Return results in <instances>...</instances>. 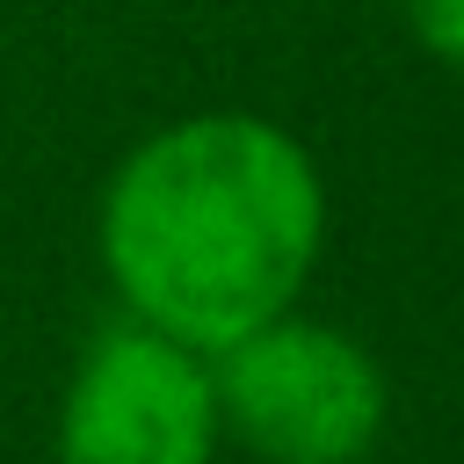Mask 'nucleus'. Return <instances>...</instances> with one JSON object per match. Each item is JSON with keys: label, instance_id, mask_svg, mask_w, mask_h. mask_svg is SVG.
Segmentation results:
<instances>
[{"label": "nucleus", "instance_id": "obj_1", "mask_svg": "<svg viewBox=\"0 0 464 464\" xmlns=\"http://www.w3.org/2000/svg\"><path fill=\"white\" fill-rule=\"evenodd\" d=\"M326 188L268 116H188L152 130L102 196V268L138 326L196 355L283 319L319 261Z\"/></svg>", "mask_w": 464, "mask_h": 464}, {"label": "nucleus", "instance_id": "obj_2", "mask_svg": "<svg viewBox=\"0 0 464 464\" xmlns=\"http://www.w3.org/2000/svg\"><path fill=\"white\" fill-rule=\"evenodd\" d=\"M210 384L218 420L268 464H355L392 413L377 355L297 312L218 348Z\"/></svg>", "mask_w": 464, "mask_h": 464}, {"label": "nucleus", "instance_id": "obj_3", "mask_svg": "<svg viewBox=\"0 0 464 464\" xmlns=\"http://www.w3.org/2000/svg\"><path fill=\"white\" fill-rule=\"evenodd\" d=\"M218 435L210 355L138 319L87 348L58 406V464H210Z\"/></svg>", "mask_w": 464, "mask_h": 464}, {"label": "nucleus", "instance_id": "obj_4", "mask_svg": "<svg viewBox=\"0 0 464 464\" xmlns=\"http://www.w3.org/2000/svg\"><path fill=\"white\" fill-rule=\"evenodd\" d=\"M399 14L435 58L464 65V0H399Z\"/></svg>", "mask_w": 464, "mask_h": 464}]
</instances>
